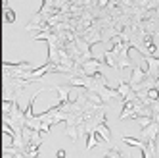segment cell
I'll return each mask as SVG.
<instances>
[{"instance_id": "1", "label": "cell", "mask_w": 159, "mask_h": 158, "mask_svg": "<svg viewBox=\"0 0 159 158\" xmlns=\"http://www.w3.org/2000/svg\"><path fill=\"white\" fill-rule=\"evenodd\" d=\"M6 19L10 21V23H12V21L16 19V16H14V12H12V10H10V8H6Z\"/></svg>"}]
</instances>
